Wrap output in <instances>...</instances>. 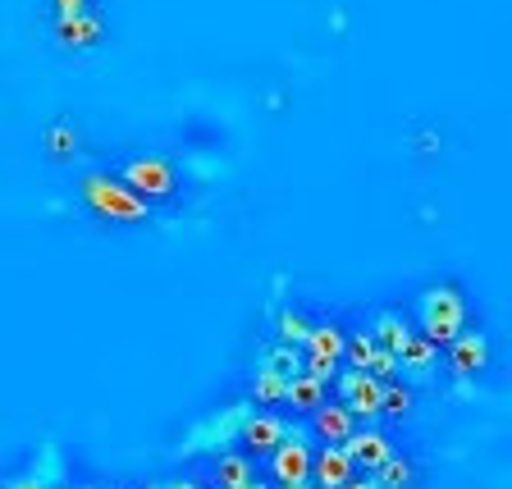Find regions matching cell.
<instances>
[{"mask_svg": "<svg viewBox=\"0 0 512 489\" xmlns=\"http://www.w3.org/2000/svg\"><path fill=\"white\" fill-rule=\"evenodd\" d=\"M83 202H87L92 215L115 220V224H147L151 220V202H142L124 179H110V174H87L83 179Z\"/></svg>", "mask_w": 512, "mask_h": 489, "instance_id": "6da1fadb", "label": "cell"}, {"mask_svg": "<svg viewBox=\"0 0 512 489\" xmlns=\"http://www.w3.org/2000/svg\"><path fill=\"white\" fill-rule=\"evenodd\" d=\"M416 325L430 343H448L453 334L467 330V302L453 284H430L421 298H416Z\"/></svg>", "mask_w": 512, "mask_h": 489, "instance_id": "7a4b0ae2", "label": "cell"}, {"mask_svg": "<svg viewBox=\"0 0 512 489\" xmlns=\"http://www.w3.org/2000/svg\"><path fill=\"white\" fill-rule=\"evenodd\" d=\"M343 343H348V330H343L339 320H311L307 339H302V348H307L302 371H311L316 380L330 384L334 375H339V366H343Z\"/></svg>", "mask_w": 512, "mask_h": 489, "instance_id": "3957f363", "label": "cell"}, {"mask_svg": "<svg viewBox=\"0 0 512 489\" xmlns=\"http://www.w3.org/2000/svg\"><path fill=\"white\" fill-rule=\"evenodd\" d=\"M119 179L138 192L142 202H170L174 192H179V174H174L170 160H160V156H133Z\"/></svg>", "mask_w": 512, "mask_h": 489, "instance_id": "277c9868", "label": "cell"}, {"mask_svg": "<svg viewBox=\"0 0 512 489\" xmlns=\"http://www.w3.org/2000/svg\"><path fill=\"white\" fill-rule=\"evenodd\" d=\"M270 476H275V485H302V480H311V444L302 430H288L270 448Z\"/></svg>", "mask_w": 512, "mask_h": 489, "instance_id": "5b68a950", "label": "cell"}, {"mask_svg": "<svg viewBox=\"0 0 512 489\" xmlns=\"http://www.w3.org/2000/svg\"><path fill=\"white\" fill-rule=\"evenodd\" d=\"M247 412H252L247 403H234L229 412H215L211 421H202V426L188 435L183 453H224V444H234V439H238V426H243Z\"/></svg>", "mask_w": 512, "mask_h": 489, "instance_id": "8992f818", "label": "cell"}, {"mask_svg": "<svg viewBox=\"0 0 512 489\" xmlns=\"http://www.w3.org/2000/svg\"><path fill=\"white\" fill-rule=\"evenodd\" d=\"M334 384H339V403L348 407L357 421H371V416H380V389L384 384L375 380V375H366V371H339L334 375Z\"/></svg>", "mask_w": 512, "mask_h": 489, "instance_id": "52a82bcc", "label": "cell"}, {"mask_svg": "<svg viewBox=\"0 0 512 489\" xmlns=\"http://www.w3.org/2000/svg\"><path fill=\"white\" fill-rule=\"evenodd\" d=\"M448 366H453V375H462V380H471V375H480L485 366H490V339L480 330H462L448 339Z\"/></svg>", "mask_w": 512, "mask_h": 489, "instance_id": "ba28073f", "label": "cell"}, {"mask_svg": "<svg viewBox=\"0 0 512 489\" xmlns=\"http://www.w3.org/2000/svg\"><path fill=\"white\" fill-rule=\"evenodd\" d=\"M357 476V462L343 444H325L320 453H311V485L316 489H339Z\"/></svg>", "mask_w": 512, "mask_h": 489, "instance_id": "9c48e42d", "label": "cell"}, {"mask_svg": "<svg viewBox=\"0 0 512 489\" xmlns=\"http://www.w3.org/2000/svg\"><path fill=\"white\" fill-rule=\"evenodd\" d=\"M284 435H288V426L279 421L275 412H261V416L247 412V416H243V426H238V439H243L247 453H270V448H275Z\"/></svg>", "mask_w": 512, "mask_h": 489, "instance_id": "30bf717a", "label": "cell"}, {"mask_svg": "<svg viewBox=\"0 0 512 489\" xmlns=\"http://www.w3.org/2000/svg\"><path fill=\"white\" fill-rule=\"evenodd\" d=\"M435 362H439V343H430L426 334H412V339L398 348V371L416 384H426L430 375H435Z\"/></svg>", "mask_w": 512, "mask_h": 489, "instance_id": "8fae6325", "label": "cell"}, {"mask_svg": "<svg viewBox=\"0 0 512 489\" xmlns=\"http://www.w3.org/2000/svg\"><path fill=\"white\" fill-rule=\"evenodd\" d=\"M311 430H316L325 444H343V439L357 430V416H352L343 403H330V398H325V403L311 412Z\"/></svg>", "mask_w": 512, "mask_h": 489, "instance_id": "7c38bea8", "label": "cell"}, {"mask_svg": "<svg viewBox=\"0 0 512 489\" xmlns=\"http://www.w3.org/2000/svg\"><path fill=\"white\" fill-rule=\"evenodd\" d=\"M343 448L352 453V462L366 471H375L389 453H394V444H389V435H380V430H352L348 439H343Z\"/></svg>", "mask_w": 512, "mask_h": 489, "instance_id": "4fadbf2b", "label": "cell"}, {"mask_svg": "<svg viewBox=\"0 0 512 489\" xmlns=\"http://www.w3.org/2000/svg\"><path fill=\"white\" fill-rule=\"evenodd\" d=\"M101 19L96 14H87V10H78V14H69V19H60V28H55V37H60V46H69V51H87V46H96L101 42Z\"/></svg>", "mask_w": 512, "mask_h": 489, "instance_id": "5bb4252c", "label": "cell"}, {"mask_svg": "<svg viewBox=\"0 0 512 489\" xmlns=\"http://www.w3.org/2000/svg\"><path fill=\"white\" fill-rule=\"evenodd\" d=\"M330 398V384L325 380H316L311 371H293L288 375V394H284V403H293V412H316L320 403Z\"/></svg>", "mask_w": 512, "mask_h": 489, "instance_id": "9a60e30c", "label": "cell"}, {"mask_svg": "<svg viewBox=\"0 0 512 489\" xmlns=\"http://www.w3.org/2000/svg\"><path fill=\"white\" fill-rule=\"evenodd\" d=\"M412 325H407L403 316H398V311H380V316H375V325H371V339L380 343V348H389L398 357V348H403L407 339H412Z\"/></svg>", "mask_w": 512, "mask_h": 489, "instance_id": "2e32d148", "label": "cell"}, {"mask_svg": "<svg viewBox=\"0 0 512 489\" xmlns=\"http://www.w3.org/2000/svg\"><path fill=\"white\" fill-rule=\"evenodd\" d=\"M288 394V371H275V366H256V380H252V403L261 407H279Z\"/></svg>", "mask_w": 512, "mask_h": 489, "instance_id": "e0dca14e", "label": "cell"}, {"mask_svg": "<svg viewBox=\"0 0 512 489\" xmlns=\"http://www.w3.org/2000/svg\"><path fill=\"white\" fill-rule=\"evenodd\" d=\"M307 330H311V316H302V311H293V307H275V339L279 343H288V348H302Z\"/></svg>", "mask_w": 512, "mask_h": 489, "instance_id": "ac0fdd59", "label": "cell"}, {"mask_svg": "<svg viewBox=\"0 0 512 489\" xmlns=\"http://www.w3.org/2000/svg\"><path fill=\"white\" fill-rule=\"evenodd\" d=\"M412 476H416V467L407 458H394V453H389V458L371 471V480L380 489H407V485H412Z\"/></svg>", "mask_w": 512, "mask_h": 489, "instance_id": "d6986e66", "label": "cell"}, {"mask_svg": "<svg viewBox=\"0 0 512 489\" xmlns=\"http://www.w3.org/2000/svg\"><path fill=\"white\" fill-rule=\"evenodd\" d=\"M375 348H380V343L371 339V330H352L348 343H343V362H348L352 371H366L371 357H375Z\"/></svg>", "mask_w": 512, "mask_h": 489, "instance_id": "ffe728a7", "label": "cell"}, {"mask_svg": "<svg viewBox=\"0 0 512 489\" xmlns=\"http://www.w3.org/2000/svg\"><path fill=\"white\" fill-rule=\"evenodd\" d=\"M407 412H412V389H407V384L384 380V389H380V416H394V421H403Z\"/></svg>", "mask_w": 512, "mask_h": 489, "instance_id": "44dd1931", "label": "cell"}, {"mask_svg": "<svg viewBox=\"0 0 512 489\" xmlns=\"http://www.w3.org/2000/svg\"><path fill=\"white\" fill-rule=\"evenodd\" d=\"M252 485V462L243 453H220V489Z\"/></svg>", "mask_w": 512, "mask_h": 489, "instance_id": "7402d4cb", "label": "cell"}, {"mask_svg": "<svg viewBox=\"0 0 512 489\" xmlns=\"http://www.w3.org/2000/svg\"><path fill=\"white\" fill-rule=\"evenodd\" d=\"M256 366H275V371H302V362H298V348H288V343H270L266 352H261V357H256Z\"/></svg>", "mask_w": 512, "mask_h": 489, "instance_id": "603a6c76", "label": "cell"}, {"mask_svg": "<svg viewBox=\"0 0 512 489\" xmlns=\"http://www.w3.org/2000/svg\"><path fill=\"white\" fill-rule=\"evenodd\" d=\"M366 375H375V380H394L398 375V357L389 348H375V357H371V366H366Z\"/></svg>", "mask_w": 512, "mask_h": 489, "instance_id": "cb8c5ba5", "label": "cell"}, {"mask_svg": "<svg viewBox=\"0 0 512 489\" xmlns=\"http://www.w3.org/2000/svg\"><path fill=\"white\" fill-rule=\"evenodd\" d=\"M46 147H51V156L55 160H64V156H74V133H69V128H64V124H55L51 128V133H46Z\"/></svg>", "mask_w": 512, "mask_h": 489, "instance_id": "d4e9b609", "label": "cell"}, {"mask_svg": "<svg viewBox=\"0 0 512 489\" xmlns=\"http://www.w3.org/2000/svg\"><path fill=\"white\" fill-rule=\"evenodd\" d=\"M55 476H42V471H32V476H14L5 489H51Z\"/></svg>", "mask_w": 512, "mask_h": 489, "instance_id": "484cf974", "label": "cell"}, {"mask_svg": "<svg viewBox=\"0 0 512 489\" xmlns=\"http://www.w3.org/2000/svg\"><path fill=\"white\" fill-rule=\"evenodd\" d=\"M55 10H60V19H69V14L87 10V0H55Z\"/></svg>", "mask_w": 512, "mask_h": 489, "instance_id": "4316f807", "label": "cell"}, {"mask_svg": "<svg viewBox=\"0 0 512 489\" xmlns=\"http://www.w3.org/2000/svg\"><path fill=\"white\" fill-rule=\"evenodd\" d=\"M339 489H380V485H375V480H371V476H352V480H348V485H339Z\"/></svg>", "mask_w": 512, "mask_h": 489, "instance_id": "83f0119b", "label": "cell"}, {"mask_svg": "<svg viewBox=\"0 0 512 489\" xmlns=\"http://www.w3.org/2000/svg\"><path fill=\"white\" fill-rule=\"evenodd\" d=\"M160 489H197L192 480H174V485H160Z\"/></svg>", "mask_w": 512, "mask_h": 489, "instance_id": "f1b7e54d", "label": "cell"}, {"mask_svg": "<svg viewBox=\"0 0 512 489\" xmlns=\"http://www.w3.org/2000/svg\"><path fill=\"white\" fill-rule=\"evenodd\" d=\"M275 489H316L311 480H302V485H275Z\"/></svg>", "mask_w": 512, "mask_h": 489, "instance_id": "f546056e", "label": "cell"}, {"mask_svg": "<svg viewBox=\"0 0 512 489\" xmlns=\"http://www.w3.org/2000/svg\"><path fill=\"white\" fill-rule=\"evenodd\" d=\"M238 489H261V485H256V480H252V485H238Z\"/></svg>", "mask_w": 512, "mask_h": 489, "instance_id": "4dcf8cb0", "label": "cell"}]
</instances>
